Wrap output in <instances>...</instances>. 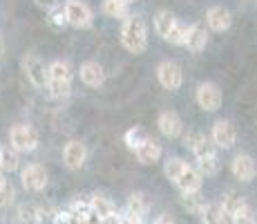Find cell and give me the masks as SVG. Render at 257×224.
I'll return each instance as SVG.
<instances>
[{
	"label": "cell",
	"instance_id": "cell-1",
	"mask_svg": "<svg viewBox=\"0 0 257 224\" xmlns=\"http://www.w3.org/2000/svg\"><path fill=\"white\" fill-rule=\"evenodd\" d=\"M121 45L130 54H143L148 49V25L143 21V16L132 14L130 18H125L118 32Z\"/></svg>",
	"mask_w": 257,
	"mask_h": 224
},
{
	"label": "cell",
	"instance_id": "cell-2",
	"mask_svg": "<svg viewBox=\"0 0 257 224\" xmlns=\"http://www.w3.org/2000/svg\"><path fill=\"white\" fill-rule=\"evenodd\" d=\"M63 9H65L67 23H70L72 27L90 29L94 25V12H92V7L85 3V0H65Z\"/></svg>",
	"mask_w": 257,
	"mask_h": 224
},
{
	"label": "cell",
	"instance_id": "cell-3",
	"mask_svg": "<svg viewBox=\"0 0 257 224\" xmlns=\"http://www.w3.org/2000/svg\"><path fill=\"white\" fill-rule=\"evenodd\" d=\"M9 146L18 153H34L38 148V132L27 123H16L9 130Z\"/></svg>",
	"mask_w": 257,
	"mask_h": 224
},
{
	"label": "cell",
	"instance_id": "cell-4",
	"mask_svg": "<svg viewBox=\"0 0 257 224\" xmlns=\"http://www.w3.org/2000/svg\"><path fill=\"white\" fill-rule=\"evenodd\" d=\"M195 101L201 110L206 112H217L224 103V94H221V88L212 81H204L199 83L195 90Z\"/></svg>",
	"mask_w": 257,
	"mask_h": 224
},
{
	"label": "cell",
	"instance_id": "cell-5",
	"mask_svg": "<svg viewBox=\"0 0 257 224\" xmlns=\"http://www.w3.org/2000/svg\"><path fill=\"white\" fill-rule=\"evenodd\" d=\"M21 182H23L25 191H29V193L45 191L49 184L47 168L43 164H27V166L21 168Z\"/></svg>",
	"mask_w": 257,
	"mask_h": 224
},
{
	"label": "cell",
	"instance_id": "cell-6",
	"mask_svg": "<svg viewBox=\"0 0 257 224\" xmlns=\"http://www.w3.org/2000/svg\"><path fill=\"white\" fill-rule=\"evenodd\" d=\"M157 81L161 83V88L175 92L184 86V69L175 61H161L157 65Z\"/></svg>",
	"mask_w": 257,
	"mask_h": 224
},
{
	"label": "cell",
	"instance_id": "cell-7",
	"mask_svg": "<svg viewBox=\"0 0 257 224\" xmlns=\"http://www.w3.org/2000/svg\"><path fill=\"white\" fill-rule=\"evenodd\" d=\"M21 65H23L25 77L29 79V83H32L34 88H47V65L36 56V54L34 52L25 54Z\"/></svg>",
	"mask_w": 257,
	"mask_h": 224
},
{
	"label": "cell",
	"instance_id": "cell-8",
	"mask_svg": "<svg viewBox=\"0 0 257 224\" xmlns=\"http://www.w3.org/2000/svg\"><path fill=\"white\" fill-rule=\"evenodd\" d=\"M210 139L215 141L217 148L230 151V148L237 143V128H235V123L228 121V119H217V121L212 123Z\"/></svg>",
	"mask_w": 257,
	"mask_h": 224
},
{
	"label": "cell",
	"instance_id": "cell-9",
	"mask_svg": "<svg viewBox=\"0 0 257 224\" xmlns=\"http://www.w3.org/2000/svg\"><path fill=\"white\" fill-rule=\"evenodd\" d=\"M87 162V146L78 139H72V141L65 143L63 148V164H65L67 171H81Z\"/></svg>",
	"mask_w": 257,
	"mask_h": 224
},
{
	"label": "cell",
	"instance_id": "cell-10",
	"mask_svg": "<svg viewBox=\"0 0 257 224\" xmlns=\"http://www.w3.org/2000/svg\"><path fill=\"white\" fill-rule=\"evenodd\" d=\"M157 128L166 139H179L184 134V121L175 110H164L157 117Z\"/></svg>",
	"mask_w": 257,
	"mask_h": 224
},
{
	"label": "cell",
	"instance_id": "cell-11",
	"mask_svg": "<svg viewBox=\"0 0 257 224\" xmlns=\"http://www.w3.org/2000/svg\"><path fill=\"white\" fill-rule=\"evenodd\" d=\"M230 173H233V177L239 179L241 184L253 182L255 175H257L255 159L250 157V155H244V153H239V155H235L233 162H230Z\"/></svg>",
	"mask_w": 257,
	"mask_h": 224
},
{
	"label": "cell",
	"instance_id": "cell-12",
	"mask_svg": "<svg viewBox=\"0 0 257 224\" xmlns=\"http://www.w3.org/2000/svg\"><path fill=\"white\" fill-rule=\"evenodd\" d=\"M208 38H210V34H208L206 23H192V25H188V36H186L184 47L192 54H199L206 49Z\"/></svg>",
	"mask_w": 257,
	"mask_h": 224
},
{
	"label": "cell",
	"instance_id": "cell-13",
	"mask_svg": "<svg viewBox=\"0 0 257 224\" xmlns=\"http://www.w3.org/2000/svg\"><path fill=\"white\" fill-rule=\"evenodd\" d=\"M230 25H233V14L224 5H215L206 12V27L210 32H226L230 29Z\"/></svg>",
	"mask_w": 257,
	"mask_h": 224
},
{
	"label": "cell",
	"instance_id": "cell-14",
	"mask_svg": "<svg viewBox=\"0 0 257 224\" xmlns=\"http://www.w3.org/2000/svg\"><path fill=\"white\" fill-rule=\"evenodd\" d=\"M78 79L87 88H101L105 83V69L98 61H85L78 67Z\"/></svg>",
	"mask_w": 257,
	"mask_h": 224
},
{
	"label": "cell",
	"instance_id": "cell-15",
	"mask_svg": "<svg viewBox=\"0 0 257 224\" xmlns=\"http://www.w3.org/2000/svg\"><path fill=\"white\" fill-rule=\"evenodd\" d=\"M90 213L101 222H110L116 217V208H114V204H112V200L101 195V193H94L90 197Z\"/></svg>",
	"mask_w": 257,
	"mask_h": 224
},
{
	"label": "cell",
	"instance_id": "cell-16",
	"mask_svg": "<svg viewBox=\"0 0 257 224\" xmlns=\"http://www.w3.org/2000/svg\"><path fill=\"white\" fill-rule=\"evenodd\" d=\"M135 155H137V159H139V164H143V166H152V164H157L161 159L164 151H161V143L157 141V139L148 137L146 141L135 151Z\"/></svg>",
	"mask_w": 257,
	"mask_h": 224
},
{
	"label": "cell",
	"instance_id": "cell-17",
	"mask_svg": "<svg viewBox=\"0 0 257 224\" xmlns=\"http://www.w3.org/2000/svg\"><path fill=\"white\" fill-rule=\"evenodd\" d=\"M201 184H204V177H201V173L197 171L195 166H190V164H188V168L184 171V175L177 179L175 186L181 191V195H186V193H199L201 191Z\"/></svg>",
	"mask_w": 257,
	"mask_h": 224
},
{
	"label": "cell",
	"instance_id": "cell-18",
	"mask_svg": "<svg viewBox=\"0 0 257 224\" xmlns=\"http://www.w3.org/2000/svg\"><path fill=\"white\" fill-rule=\"evenodd\" d=\"M177 23L179 21H177V16L172 12H168V9H159V12L155 14V32H157V36H161L164 41H168V36H170V32L175 29Z\"/></svg>",
	"mask_w": 257,
	"mask_h": 224
},
{
	"label": "cell",
	"instance_id": "cell-19",
	"mask_svg": "<svg viewBox=\"0 0 257 224\" xmlns=\"http://www.w3.org/2000/svg\"><path fill=\"white\" fill-rule=\"evenodd\" d=\"M199 217L204 224H230V217L226 215L221 202H208Z\"/></svg>",
	"mask_w": 257,
	"mask_h": 224
},
{
	"label": "cell",
	"instance_id": "cell-20",
	"mask_svg": "<svg viewBox=\"0 0 257 224\" xmlns=\"http://www.w3.org/2000/svg\"><path fill=\"white\" fill-rule=\"evenodd\" d=\"M101 12L107 18H116V21H125L130 18V5L123 3V0H103L101 3Z\"/></svg>",
	"mask_w": 257,
	"mask_h": 224
},
{
	"label": "cell",
	"instance_id": "cell-21",
	"mask_svg": "<svg viewBox=\"0 0 257 224\" xmlns=\"http://www.w3.org/2000/svg\"><path fill=\"white\" fill-rule=\"evenodd\" d=\"M21 168V153L14 151L12 146H0V171L14 173Z\"/></svg>",
	"mask_w": 257,
	"mask_h": 224
},
{
	"label": "cell",
	"instance_id": "cell-22",
	"mask_svg": "<svg viewBox=\"0 0 257 224\" xmlns=\"http://www.w3.org/2000/svg\"><path fill=\"white\" fill-rule=\"evenodd\" d=\"M49 79H56V81H72V79H74V69L70 67V63H67V61L56 58V61H52L47 65V81H49Z\"/></svg>",
	"mask_w": 257,
	"mask_h": 224
},
{
	"label": "cell",
	"instance_id": "cell-23",
	"mask_svg": "<svg viewBox=\"0 0 257 224\" xmlns=\"http://www.w3.org/2000/svg\"><path fill=\"white\" fill-rule=\"evenodd\" d=\"M188 168V162L181 157H166L164 162V175L166 179H170L172 184H177V179L184 175V171Z\"/></svg>",
	"mask_w": 257,
	"mask_h": 224
},
{
	"label": "cell",
	"instance_id": "cell-24",
	"mask_svg": "<svg viewBox=\"0 0 257 224\" xmlns=\"http://www.w3.org/2000/svg\"><path fill=\"white\" fill-rule=\"evenodd\" d=\"M206 204H208V202L204 200L201 191L199 193H186V195H181V206H184L188 213H192V215H201V213H204V208H206Z\"/></svg>",
	"mask_w": 257,
	"mask_h": 224
},
{
	"label": "cell",
	"instance_id": "cell-25",
	"mask_svg": "<svg viewBox=\"0 0 257 224\" xmlns=\"http://www.w3.org/2000/svg\"><path fill=\"white\" fill-rule=\"evenodd\" d=\"M192 155H195L197 159H204V157L217 155V146H215V141H212L208 134H199V137H197V143L192 146Z\"/></svg>",
	"mask_w": 257,
	"mask_h": 224
},
{
	"label": "cell",
	"instance_id": "cell-26",
	"mask_svg": "<svg viewBox=\"0 0 257 224\" xmlns=\"http://www.w3.org/2000/svg\"><path fill=\"white\" fill-rule=\"evenodd\" d=\"M195 168L201 173V177H215V175H219V171H221V162L217 155L204 157V159H197Z\"/></svg>",
	"mask_w": 257,
	"mask_h": 224
},
{
	"label": "cell",
	"instance_id": "cell-27",
	"mask_svg": "<svg viewBox=\"0 0 257 224\" xmlns=\"http://www.w3.org/2000/svg\"><path fill=\"white\" fill-rule=\"evenodd\" d=\"M45 90L49 92V97L52 99L63 101V99H67L72 94V81H56V79H49Z\"/></svg>",
	"mask_w": 257,
	"mask_h": 224
},
{
	"label": "cell",
	"instance_id": "cell-28",
	"mask_svg": "<svg viewBox=\"0 0 257 224\" xmlns=\"http://www.w3.org/2000/svg\"><path fill=\"white\" fill-rule=\"evenodd\" d=\"M246 204V200L239 195L237 191H226V195H224V200H221V206H224V211H226V215L233 220V215L237 211H239L241 206Z\"/></svg>",
	"mask_w": 257,
	"mask_h": 224
},
{
	"label": "cell",
	"instance_id": "cell-29",
	"mask_svg": "<svg viewBox=\"0 0 257 224\" xmlns=\"http://www.w3.org/2000/svg\"><path fill=\"white\" fill-rule=\"evenodd\" d=\"M148 139V134H146V130L143 128H139V126H135V128H130V130H125V134H123V143L127 146V151H132L135 153L137 148L141 146L143 141Z\"/></svg>",
	"mask_w": 257,
	"mask_h": 224
},
{
	"label": "cell",
	"instance_id": "cell-30",
	"mask_svg": "<svg viewBox=\"0 0 257 224\" xmlns=\"http://www.w3.org/2000/svg\"><path fill=\"white\" fill-rule=\"evenodd\" d=\"M230 224H257V215H255V208L250 206L248 202L244 204V206L239 208V211L233 215V220Z\"/></svg>",
	"mask_w": 257,
	"mask_h": 224
},
{
	"label": "cell",
	"instance_id": "cell-31",
	"mask_svg": "<svg viewBox=\"0 0 257 224\" xmlns=\"http://www.w3.org/2000/svg\"><path fill=\"white\" fill-rule=\"evenodd\" d=\"M14 197H16V188H14L12 182H7V179H5V182L0 184V208L12 206Z\"/></svg>",
	"mask_w": 257,
	"mask_h": 224
},
{
	"label": "cell",
	"instance_id": "cell-32",
	"mask_svg": "<svg viewBox=\"0 0 257 224\" xmlns=\"http://www.w3.org/2000/svg\"><path fill=\"white\" fill-rule=\"evenodd\" d=\"M186 36H188V25H184V23H177V25H175V29L170 32V36H168V41H166V43L177 45V47H184Z\"/></svg>",
	"mask_w": 257,
	"mask_h": 224
},
{
	"label": "cell",
	"instance_id": "cell-33",
	"mask_svg": "<svg viewBox=\"0 0 257 224\" xmlns=\"http://www.w3.org/2000/svg\"><path fill=\"white\" fill-rule=\"evenodd\" d=\"M49 25H54L56 29H63V27H67V16H65V9L63 7H58V9H54V12H49Z\"/></svg>",
	"mask_w": 257,
	"mask_h": 224
},
{
	"label": "cell",
	"instance_id": "cell-34",
	"mask_svg": "<svg viewBox=\"0 0 257 224\" xmlns=\"http://www.w3.org/2000/svg\"><path fill=\"white\" fill-rule=\"evenodd\" d=\"M38 217V208L34 206V204H23L21 208H18V220L21 222H34Z\"/></svg>",
	"mask_w": 257,
	"mask_h": 224
},
{
	"label": "cell",
	"instance_id": "cell-35",
	"mask_svg": "<svg viewBox=\"0 0 257 224\" xmlns=\"http://www.w3.org/2000/svg\"><path fill=\"white\" fill-rule=\"evenodd\" d=\"M34 3H36L38 9H43V12H47V14L61 7V5H58V0H34Z\"/></svg>",
	"mask_w": 257,
	"mask_h": 224
},
{
	"label": "cell",
	"instance_id": "cell-36",
	"mask_svg": "<svg viewBox=\"0 0 257 224\" xmlns=\"http://www.w3.org/2000/svg\"><path fill=\"white\" fill-rule=\"evenodd\" d=\"M152 224H177V222H175V217H172L170 213H161V215L155 217V222Z\"/></svg>",
	"mask_w": 257,
	"mask_h": 224
},
{
	"label": "cell",
	"instance_id": "cell-37",
	"mask_svg": "<svg viewBox=\"0 0 257 224\" xmlns=\"http://www.w3.org/2000/svg\"><path fill=\"white\" fill-rule=\"evenodd\" d=\"M197 137H199V132H188V134H184V146L192 151V146L197 143Z\"/></svg>",
	"mask_w": 257,
	"mask_h": 224
},
{
	"label": "cell",
	"instance_id": "cell-38",
	"mask_svg": "<svg viewBox=\"0 0 257 224\" xmlns=\"http://www.w3.org/2000/svg\"><path fill=\"white\" fill-rule=\"evenodd\" d=\"M3 52H5V41H3V36H0V56H3Z\"/></svg>",
	"mask_w": 257,
	"mask_h": 224
},
{
	"label": "cell",
	"instance_id": "cell-39",
	"mask_svg": "<svg viewBox=\"0 0 257 224\" xmlns=\"http://www.w3.org/2000/svg\"><path fill=\"white\" fill-rule=\"evenodd\" d=\"M3 182H5V173L0 171V184H3Z\"/></svg>",
	"mask_w": 257,
	"mask_h": 224
},
{
	"label": "cell",
	"instance_id": "cell-40",
	"mask_svg": "<svg viewBox=\"0 0 257 224\" xmlns=\"http://www.w3.org/2000/svg\"><path fill=\"white\" fill-rule=\"evenodd\" d=\"M123 3H127V5H132V3H137V0H123Z\"/></svg>",
	"mask_w": 257,
	"mask_h": 224
}]
</instances>
